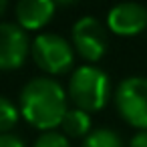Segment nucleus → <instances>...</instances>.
<instances>
[{
  "label": "nucleus",
  "mask_w": 147,
  "mask_h": 147,
  "mask_svg": "<svg viewBox=\"0 0 147 147\" xmlns=\"http://www.w3.org/2000/svg\"><path fill=\"white\" fill-rule=\"evenodd\" d=\"M63 87L53 79H32L20 91V113L24 119L45 133L59 127L67 115V99Z\"/></svg>",
  "instance_id": "obj_1"
},
{
  "label": "nucleus",
  "mask_w": 147,
  "mask_h": 147,
  "mask_svg": "<svg viewBox=\"0 0 147 147\" xmlns=\"http://www.w3.org/2000/svg\"><path fill=\"white\" fill-rule=\"evenodd\" d=\"M69 95L77 109L85 113L101 111L109 101V79L97 67H81L71 77Z\"/></svg>",
  "instance_id": "obj_2"
},
{
  "label": "nucleus",
  "mask_w": 147,
  "mask_h": 147,
  "mask_svg": "<svg viewBox=\"0 0 147 147\" xmlns=\"http://www.w3.org/2000/svg\"><path fill=\"white\" fill-rule=\"evenodd\" d=\"M115 105L121 117L137 127L147 131V79L129 77L119 83L115 91Z\"/></svg>",
  "instance_id": "obj_3"
},
{
  "label": "nucleus",
  "mask_w": 147,
  "mask_h": 147,
  "mask_svg": "<svg viewBox=\"0 0 147 147\" xmlns=\"http://www.w3.org/2000/svg\"><path fill=\"white\" fill-rule=\"evenodd\" d=\"M30 53L34 63L51 75L67 73L75 61L71 45L59 34H38L32 40Z\"/></svg>",
  "instance_id": "obj_4"
},
{
  "label": "nucleus",
  "mask_w": 147,
  "mask_h": 147,
  "mask_svg": "<svg viewBox=\"0 0 147 147\" xmlns=\"http://www.w3.org/2000/svg\"><path fill=\"white\" fill-rule=\"evenodd\" d=\"M73 45L85 61L95 63L105 55L109 36H107L105 26L97 18L85 16L73 26Z\"/></svg>",
  "instance_id": "obj_5"
},
{
  "label": "nucleus",
  "mask_w": 147,
  "mask_h": 147,
  "mask_svg": "<svg viewBox=\"0 0 147 147\" xmlns=\"http://www.w3.org/2000/svg\"><path fill=\"white\" fill-rule=\"evenodd\" d=\"M28 51V36L20 26L0 22V71L18 69L26 61Z\"/></svg>",
  "instance_id": "obj_6"
},
{
  "label": "nucleus",
  "mask_w": 147,
  "mask_h": 147,
  "mask_svg": "<svg viewBox=\"0 0 147 147\" xmlns=\"http://www.w3.org/2000/svg\"><path fill=\"white\" fill-rule=\"evenodd\" d=\"M107 24H109L111 32H115L119 36L139 34L147 26V8H143L141 4H135V2L117 4L115 8L109 10Z\"/></svg>",
  "instance_id": "obj_7"
},
{
  "label": "nucleus",
  "mask_w": 147,
  "mask_h": 147,
  "mask_svg": "<svg viewBox=\"0 0 147 147\" xmlns=\"http://www.w3.org/2000/svg\"><path fill=\"white\" fill-rule=\"evenodd\" d=\"M14 10L22 30H38L53 18L55 2H51V0H22L16 4Z\"/></svg>",
  "instance_id": "obj_8"
},
{
  "label": "nucleus",
  "mask_w": 147,
  "mask_h": 147,
  "mask_svg": "<svg viewBox=\"0 0 147 147\" xmlns=\"http://www.w3.org/2000/svg\"><path fill=\"white\" fill-rule=\"evenodd\" d=\"M61 127L71 137H83V135H89L91 117H89V113H85L81 109H73V111H67Z\"/></svg>",
  "instance_id": "obj_9"
},
{
  "label": "nucleus",
  "mask_w": 147,
  "mask_h": 147,
  "mask_svg": "<svg viewBox=\"0 0 147 147\" xmlns=\"http://www.w3.org/2000/svg\"><path fill=\"white\" fill-rule=\"evenodd\" d=\"M83 147H123V141L111 129H95L87 135Z\"/></svg>",
  "instance_id": "obj_10"
},
{
  "label": "nucleus",
  "mask_w": 147,
  "mask_h": 147,
  "mask_svg": "<svg viewBox=\"0 0 147 147\" xmlns=\"http://www.w3.org/2000/svg\"><path fill=\"white\" fill-rule=\"evenodd\" d=\"M18 121V109L6 99L0 97V135L8 133Z\"/></svg>",
  "instance_id": "obj_11"
},
{
  "label": "nucleus",
  "mask_w": 147,
  "mask_h": 147,
  "mask_svg": "<svg viewBox=\"0 0 147 147\" xmlns=\"http://www.w3.org/2000/svg\"><path fill=\"white\" fill-rule=\"evenodd\" d=\"M32 147H71V145H69V141H67V137L63 133L47 131L36 139V143Z\"/></svg>",
  "instance_id": "obj_12"
},
{
  "label": "nucleus",
  "mask_w": 147,
  "mask_h": 147,
  "mask_svg": "<svg viewBox=\"0 0 147 147\" xmlns=\"http://www.w3.org/2000/svg\"><path fill=\"white\" fill-rule=\"evenodd\" d=\"M0 147H24V143L16 135L4 133V135H0Z\"/></svg>",
  "instance_id": "obj_13"
},
{
  "label": "nucleus",
  "mask_w": 147,
  "mask_h": 147,
  "mask_svg": "<svg viewBox=\"0 0 147 147\" xmlns=\"http://www.w3.org/2000/svg\"><path fill=\"white\" fill-rule=\"evenodd\" d=\"M129 147H147V131L137 133V135L131 139V145H129Z\"/></svg>",
  "instance_id": "obj_14"
},
{
  "label": "nucleus",
  "mask_w": 147,
  "mask_h": 147,
  "mask_svg": "<svg viewBox=\"0 0 147 147\" xmlns=\"http://www.w3.org/2000/svg\"><path fill=\"white\" fill-rule=\"evenodd\" d=\"M4 10H6V2H4V0H0V16L4 14Z\"/></svg>",
  "instance_id": "obj_15"
}]
</instances>
